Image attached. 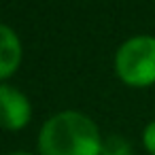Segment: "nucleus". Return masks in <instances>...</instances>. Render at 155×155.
<instances>
[{
    "label": "nucleus",
    "instance_id": "obj_3",
    "mask_svg": "<svg viewBox=\"0 0 155 155\" xmlns=\"http://www.w3.org/2000/svg\"><path fill=\"white\" fill-rule=\"evenodd\" d=\"M30 98L9 83H0V127L7 132H19L30 123Z\"/></svg>",
    "mask_w": 155,
    "mask_h": 155
},
{
    "label": "nucleus",
    "instance_id": "obj_7",
    "mask_svg": "<svg viewBox=\"0 0 155 155\" xmlns=\"http://www.w3.org/2000/svg\"><path fill=\"white\" fill-rule=\"evenodd\" d=\"M7 155H38V153H28V151H13V153H7Z\"/></svg>",
    "mask_w": 155,
    "mask_h": 155
},
{
    "label": "nucleus",
    "instance_id": "obj_6",
    "mask_svg": "<svg viewBox=\"0 0 155 155\" xmlns=\"http://www.w3.org/2000/svg\"><path fill=\"white\" fill-rule=\"evenodd\" d=\"M142 147L147 149L149 155H155V119L149 121L142 130Z\"/></svg>",
    "mask_w": 155,
    "mask_h": 155
},
{
    "label": "nucleus",
    "instance_id": "obj_5",
    "mask_svg": "<svg viewBox=\"0 0 155 155\" xmlns=\"http://www.w3.org/2000/svg\"><path fill=\"white\" fill-rule=\"evenodd\" d=\"M102 155H134V149L127 138L113 134L102 140Z\"/></svg>",
    "mask_w": 155,
    "mask_h": 155
},
{
    "label": "nucleus",
    "instance_id": "obj_1",
    "mask_svg": "<svg viewBox=\"0 0 155 155\" xmlns=\"http://www.w3.org/2000/svg\"><path fill=\"white\" fill-rule=\"evenodd\" d=\"M98 123L81 110H60L47 117L36 136L38 155H102Z\"/></svg>",
    "mask_w": 155,
    "mask_h": 155
},
{
    "label": "nucleus",
    "instance_id": "obj_4",
    "mask_svg": "<svg viewBox=\"0 0 155 155\" xmlns=\"http://www.w3.org/2000/svg\"><path fill=\"white\" fill-rule=\"evenodd\" d=\"M24 60V45L19 34L7 26L0 24V83H7L21 66Z\"/></svg>",
    "mask_w": 155,
    "mask_h": 155
},
{
    "label": "nucleus",
    "instance_id": "obj_2",
    "mask_svg": "<svg viewBox=\"0 0 155 155\" xmlns=\"http://www.w3.org/2000/svg\"><path fill=\"white\" fill-rule=\"evenodd\" d=\"M115 74L117 79L134 89L155 85V36L136 34L119 45L115 51Z\"/></svg>",
    "mask_w": 155,
    "mask_h": 155
}]
</instances>
